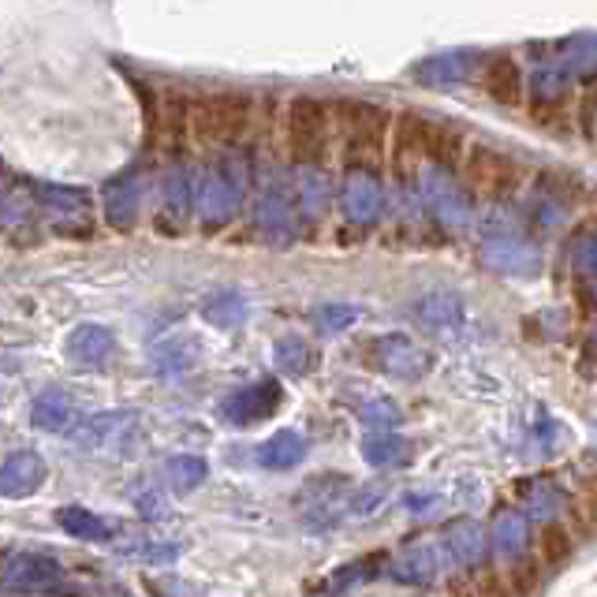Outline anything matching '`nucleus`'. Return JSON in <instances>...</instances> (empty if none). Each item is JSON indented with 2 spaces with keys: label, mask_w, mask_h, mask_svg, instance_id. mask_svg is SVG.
<instances>
[{
  "label": "nucleus",
  "mask_w": 597,
  "mask_h": 597,
  "mask_svg": "<svg viewBox=\"0 0 597 597\" xmlns=\"http://www.w3.org/2000/svg\"><path fill=\"white\" fill-rule=\"evenodd\" d=\"M459 317H464V307H459L456 296H426L418 302V325L423 329H452V325H459Z\"/></svg>",
  "instance_id": "473e14b6"
},
{
  "label": "nucleus",
  "mask_w": 597,
  "mask_h": 597,
  "mask_svg": "<svg viewBox=\"0 0 597 597\" xmlns=\"http://www.w3.org/2000/svg\"><path fill=\"white\" fill-rule=\"evenodd\" d=\"M34 426L49 433H75L82 423L79 407L64 397V392H46V397L34 400Z\"/></svg>",
  "instance_id": "6ab92c4d"
},
{
  "label": "nucleus",
  "mask_w": 597,
  "mask_h": 597,
  "mask_svg": "<svg viewBox=\"0 0 597 597\" xmlns=\"http://www.w3.org/2000/svg\"><path fill=\"white\" fill-rule=\"evenodd\" d=\"M239 198H243V191L229 172H206L195 191V209H198L202 224H206V229L229 224L235 217V209H239Z\"/></svg>",
  "instance_id": "1a4fd4ad"
},
{
  "label": "nucleus",
  "mask_w": 597,
  "mask_h": 597,
  "mask_svg": "<svg viewBox=\"0 0 597 597\" xmlns=\"http://www.w3.org/2000/svg\"><path fill=\"white\" fill-rule=\"evenodd\" d=\"M459 183L475 191V195L501 202L523 183V168L511 161L508 154H501V150L467 146V157H464V165H459Z\"/></svg>",
  "instance_id": "20e7f679"
},
{
  "label": "nucleus",
  "mask_w": 597,
  "mask_h": 597,
  "mask_svg": "<svg viewBox=\"0 0 597 597\" xmlns=\"http://www.w3.org/2000/svg\"><path fill=\"white\" fill-rule=\"evenodd\" d=\"M490 545H493V557H501V560L523 557V549H527V516H519V511H501L497 523H493Z\"/></svg>",
  "instance_id": "393cba45"
},
{
  "label": "nucleus",
  "mask_w": 597,
  "mask_h": 597,
  "mask_svg": "<svg viewBox=\"0 0 597 597\" xmlns=\"http://www.w3.org/2000/svg\"><path fill=\"white\" fill-rule=\"evenodd\" d=\"M302 456H307V441L296 430H276L265 444H258V464L269 470L299 467Z\"/></svg>",
  "instance_id": "5701e85b"
},
{
  "label": "nucleus",
  "mask_w": 597,
  "mask_h": 597,
  "mask_svg": "<svg viewBox=\"0 0 597 597\" xmlns=\"http://www.w3.org/2000/svg\"><path fill=\"white\" fill-rule=\"evenodd\" d=\"M423 195H426L430 209L437 217H441L444 224H464L470 217L467 187L456 180V176L444 172V168H437L433 176H426V180H423Z\"/></svg>",
  "instance_id": "2eb2a0df"
},
{
  "label": "nucleus",
  "mask_w": 597,
  "mask_h": 597,
  "mask_svg": "<svg viewBox=\"0 0 597 597\" xmlns=\"http://www.w3.org/2000/svg\"><path fill=\"white\" fill-rule=\"evenodd\" d=\"M206 475H209V467H206V459H198V456H172L165 464V482L172 485L176 493L198 490V485L206 482Z\"/></svg>",
  "instance_id": "f704fd0d"
},
{
  "label": "nucleus",
  "mask_w": 597,
  "mask_h": 597,
  "mask_svg": "<svg viewBox=\"0 0 597 597\" xmlns=\"http://www.w3.org/2000/svg\"><path fill=\"white\" fill-rule=\"evenodd\" d=\"M299 198H302V209L310 213H322L325 202H329V183H325L322 172H307L299 180Z\"/></svg>",
  "instance_id": "37998d69"
},
{
  "label": "nucleus",
  "mask_w": 597,
  "mask_h": 597,
  "mask_svg": "<svg viewBox=\"0 0 597 597\" xmlns=\"http://www.w3.org/2000/svg\"><path fill=\"white\" fill-rule=\"evenodd\" d=\"M273 359H276V369H281V374H288V377H307L310 369L317 366L314 348H310V343L302 340V336H296V333L276 340Z\"/></svg>",
  "instance_id": "c85d7f7f"
},
{
  "label": "nucleus",
  "mask_w": 597,
  "mask_h": 597,
  "mask_svg": "<svg viewBox=\"0 0 597 597\" xmlns=\"http://www.w3.org/2000/svg\"><path fill=\"white\" fill-rule=\"evenodd\" d=\"M560 53V72H575L583 75V79H590L597 72V34H579V38L564 41V46H557Z\"/></svg>",
  "instance_id": "7c9ffc66"
},
{
  "label": "nucleus",
  "mask_w": 597,
  "mask_h": 597,
  "mask_svg": "<svg viewBox=\"0 0 597 597\" xmlns=\"http://www.w3.org/2000/svg\"><path fill=\"white\" fill-rule=\"evenodd\" d=\"M444 549H449L452 560H459V564L475 568L485 560V534L482 527L475 523V519H456V523H449V531H444Z\"/></svg>",
  "instance_id": "4be33fe9"
},
{
  "label": "nucleus",
  "mask_w": 597,
  "mask_h": 597,
  "mask_svg": "<svg viewBox=\"0 0 597 597\" xmlns=\"http://www.w3.org/2000/svg\"><path fill=\"white\" fill-rule=\"evenodd\" d=\"M575 265L586 273V284H590V291L597 288V235H590V239H583L575 247Z\"/></svg>",
  "instance_id": "49530a36"
},
{
  "label": "nucleus",
  "mask_w": 597,
  "mask_h": 597,
  "mask_svg": "<svg viewBox=\"0 0 597 597\" xmlns=\"http://www.w3.org/2000/svg\"><path fill=\"white\" fill-rule=\"evenodd\" d=\"M449 597H475V590H470L467 579H452V583H449Z\"/></svg>",
  "instance_id": "3c124183"
},
{
  "label": "nucleus",
  "mask_w": 597,
  "mask_h": 597,
  "mask_svg": "<svg viewBox=\"0 0 597 597\" xmlns=\"http://www.w3.org/2000/svg\"><path fill=\"white\" fill-rule=\"evenodd\" d=\"M34 198H41L46 202L53 213H67V217H75V213H82L87 209V195L82 191H75V187H53V183H34Z\"/></svg>",
  "instance_id": "4c0bfd02"
},
{
  "label": "nucleus",
  "mask_w": 597,
  "mask_h": 597,
  "mask_svg": "<svg viewBox=\"0 0 597 597\" xmlns=\"http://www.w3.org/2000/svg\"><path fill=\"white\" fill-rule=\"evenodd\" d=\"M478 75H482V87L490 101H497L504 108H519L527 98V79H523V67L511 53H493L485 56L482 67H478Z\"/></svg>",
  "instance_id": "9d476101"
},
{
  "label": "nucleus",
  "mask_w": 597,
  "mask_h": 597,
  "mask_svg": "<svg viewBox=\"0 0 597 597\" xmlns=\"http://www.w3.org/2000/svg\"><path fill=\"white\" fill-rule=\"evenodd\" d=\"M348 493H351V482L343 475H317L307 482L302 490V501H307V516L314 523H333L336 508L348 504Z\"/></svg>",
  "instance_id": "f3484780"
},
{
  "label": "nucleus",
  "mask_w": 597,
  "mask_h": 597,
  "mask_svg": "<svg viewBox=\"0 0 597 597\" xmlns=\"http://www.w3.org/2000/svg\"><path fill=\"white\" fill-rule=\"evenodd\" d=\"M284 403V389L276 381H255L247 389L232 392L229 400L221 403V415L224 423L232 426H255V423H265L269 415H276V407Z\"/></svg>",
  "instance_id": "6e6552de"
},
{
  "label": "nucleus",
  "mask_w": 597,
  "mask_h": 597,
  "mask_svg": "<svg viewBox=\"0 0 597 597\" xmlns=\"http://www.w3.org/2000/svg\"><path fill=\"white\" fill-rule=\"evenodd\" d=\"M504 579H508V586L516 597H534L537 590H542V560L531 557V553H523V557L508 560Z\"/></svg>",
  "instance_id": "c9c22d12"
},
{
  "label": "nucleus",
  "mask_w": 597,
  "mask_h": 597,
  "mask_svg": "<svg viewBox=\"0 0 597 597\" xmlns=\"http://www.w3.org/2000/svg\"><path fill=\"white\" fill-rule=\"evenodd\" d=\"M87 452H108V456H128L139 444V415L134 411H101L82 415L79 430L72 433Z\"/></svg>",
  "instance_id": "39448f33"
},
{
  "label": "nucleus",
  "mask_w": 597,
  "mask_h": 597,
  "mask_svg": "<svg viewBox=\"0 0 597 597\" xmlns=\"http://www.w3.org/2000/svg\"><path fill=\"white\" fill-rule=\"evenodd\" d=\"M482 262L497 269V273L534 276L537 265H542V255H537V247H531L527 239H519V235H485Z\"/></svg>",
  "instance_id": "9b49d317"
},
{
  "label": "nucleus",
  "mask_w": 597,
  "mask_h": 597,
  "mask_svg": "<svg viewBox=\"0 0 597 597\" xmlns=\"http://www.w3.org/2000/svg\"><path fill=\"white\" fill-rule=\"evenodd\" d=\"M519 490H523L527 519H542V527L553 523V516H557L564 493H560L557 485H545V482H527V485H519Z\"/></svg>",
  "instance_id": "72a5a7b5"
},
{
  "label": "nucleus",
  "mask_w": 597,
  "mask_h": 597,
  "mask_svg": "<svg viewBox=\"0 0 597 597\" xmlns=\"http://www.w3.org/2000/svg\"><path fill=\"white\" fill-rule=\"evenodd\" d=\"M329 116H333V128L340 131L343 168H348V172L377 176V168L389 161V131H392L389 108L374 105V101L351 98V101H336Z\"/></svg>",
  "instance_id": "f257e3e1"
},
{
  "label": "nucleus",
  "mask_w": 597,
  "mask_h": 597,
  "mask_svg": "<svg viewBox=\"0 0 597 597\" xmlns=\"http://www.w3.org/2000/svg\"><path fill=\"white\" fill-rule=\"evenodd\" d=\"M381 206H385V191H381V180L369 172H348L340 187V209L351 224H374L381 217Z\"/></svg>",
  "instance_id": "4468645a"
},
{
  "label": "nucleus",
  "mask_w": 597,
  "mask_h": 597,
  "mask_svg": "<svg viewBox=\"0 0 597 597\" xmlns=\"http://www.w3.org/2000/svg\"><path fill=\"white\" fill-rule=\"evenodd\" d=\"M430 124L423 113L407 108V113L392 116V131H389V168L397 180H415L418 165L426 161V150H430Z\"/></svg>",
  "instance_id": "423d86ee"
},
{
  "label": "nucleus",
  "mask_w": 597,
  "mask_h": 597,
  "mask_svg": "<svg viewBox=\"0 0 597 597\" xmlns=\"http://www.w3.org/2000/svg\"><path fill=\"white\" fill-rule=\"evenodd\" d=\"M355 322H359V310L348 307V302H325V307L314 310V325H317V333H325V336L348 333Z\"/></svg>",
  "instance_id": "58836bf2"
},
{
  "label": "nucleus",
  "mask_w": 597,
  "mask_h": 597,
  "mask_svg": "<svg viewBox=\"0 0 597 597\" xmlns=\"http://www.w3.org/2000/svg\"><path fill=\"white\" fill-rule=\"evenodd\" d=\"M56 523H61L64 534L79 537V542H108V537H113V523L94 516L90 508H79V504L56 511Z\"/></svg>",
  "instance_id": "a878e982"
},
{
  "label": "nucleus",
  "mask_w": 597,
  "mask_h": 597,
  "mask_svg": "<svg viewBox=\"0 0 597 597\" xmlns=\"http://www.w3.org/2000/svg\"><path fill=\"white\" fill-rule=\"evenodd\" d=\"M161 198H165V213L168 217H187L195 209V180H191L187 168H172L161 180Z\"/></svg>",
  "instance_id": "2f4dec72"
},
{
  "label": "nucleus",
  "mask_w": 597,
  "mask_h": 597,
  "mask_svg": "<svg viewBox=\"0 0 597 597\" xmlns=\"http://www.w3.org/2000/svg\"><path fill=\"white\" fill-rule=\"evenodd\" d=\"M333 139V116L329 105L317 98H291L284 108V146H288L291 161L299 165H322L329 154Z\"/></svg>",
  "instance_id": "7ed1b4c3"
},
{
  "label": "nucleus",
  "mask_w": 597,
  "mask_h": 597,
  "mask_svg": "<svg viewBox=\"0 0 597 597\" xmlns=\"http://www.w3.org/2000/svg\"><path fill=\"white\" fill-rule=\"evenodd\" d=\"M359 418L369 426L374 433H392V426L400 423V403H392V400H369V403H363V411H359Z\"/></svg>",
  "instance_id": "a19ab883"
},
{
  "label": "nucleus",
  "mask_w": 597,
  "mask_h": 597,
  "mask_svg": "<svg viewBox=\"0 0 597 597\" xmlns=\"http://www.w3.org/2000/svg\"><path fill=\"white\" fill-rule=\"evenodd\" d=\"M475 67H482L475 61V53H441V56H426L423 64L415 67V79L426 82V87H456L475 75Z\"/></svg>",
  "instance_id": "a211bd4d"
},
{
  "label": "nucleus",
  "mask_w": 597,
  "mask_h": 597,
  "mask_svg": "<svg viewBox=\"0 0 597 597\" xmlns=\"http://www.w3.org/2000/svg\"><path fill=\"white\" fill-rule=\"evenodd\" d=\"M46 459L38 452H12V456L0 459V497H34L46 485Z\"/></svg>",
  "instance_id": "ddd939ff"
},
{
  "label": "nucleus",
  "mask_w": 597,
  "mask_h": 597,
  "mask_svg": "<svg viewBox=\"0 0 597 597\" xmlns=\"http://www.w3.org/2000/svg\"><path fill=\"white\" fill-rule=\"evenodd\" d=\"M255 101L239 90H217L191 105V131L202 146H235L247 134Z\"/></svg>",
  "instance_id": "f03ea898"
},
{
  "label": "nucleus",
  "mask_w": 597,
  "mask_h": 597,
  "mask_svg": "<svg viewBox=\"0 0 597 597\" xmlns=\"http://www.w3.org/2000/svg\"><path fill=\"white\" fill-rule=\"evenodd\" d=\"M258 229L265 235H276V232H288L291 229V209H288V198L284 195H265L258 202Z\"/></svg>",
  "instance_id": "ea45409f"
},
{
  "label": "nucleus",
  "mask_w": 597,
  "mask_h": 597,
  "mask_svg": "<svg viewBox=\"0 0 597 597\" xmlns=\"http://www.w3.org/2000/svg\"><path fill=\"white\" fill-rule=\"evenodd\" d=\"M369 351H374L369 363L392 377H423L433 363V359L426 355L423 348H415L407 336H381V340L369 343Z\"/></svg>",
  "instance_id": "f8f14e48"
},
{
  "label": "nucleus",
  "mask_w": 597,
  "mask_h": 597,
  "mask_svg": "<svg viewBox=\"0 0 597 597\" xmlns=\"http://www.w3.org/2000/svg\"><path fill=\"white\" fill-rule=\"evenodd\" d=\"M444 557H449V549H444V545H437V542L411 545V549L397 560L392 575L403 579V583H426V579H433L437 571L444 568Z\"/></svg>",
  "instance_id": "aec40b11"
},
{
  "label": "nucleus",
  "mask_w": 597,
  "mask_h": 597,
  "mask_svg": "<svg viewBox=\"0 0 597 597\" xmlns=\"http://www.w3.org/2000/svg\"><path fill=\"white\" fill-rule=\"evenodd\" d=\"M139 511H142V519H165L168 516V504H165V497H157V493H142Z\"/></svg>",
  "instance_id": "8fccbe9b"
},
{
  "label": "nucleus",
  "mask_w": 597,
  "mask_h": 597,
  "mask_svg": "<svg viewBox=\"0 0 597 597\" xmlns=\"http://www.w3.org/2000/svg\"><path fill=\"white\" fill-rule=\"evenodd\" d=\"M470 590H475V597H516L508 586V579H504V571L497 568H482L475 575V583H470Z\"/></svg>",
  "instance_id": "c03bdc74"
},
{
  "label": "nucleus",
  "mask_w": 597,
  "mask_h": 597,
  "mask_svg": "<svg viewBox=\"0 0 597 597\" xmlns=\"http://www.w3.org/2000/svg\"><path fill=\"white\" fill-rule=\"evenodd\" d=\"M64 583V571L46 553H12L4 560V586L15 594H46Z\"/></svg>",
  "instance_id": "0eeeda50"
},
{
  "label": "nucleus",
  "mask_w": 597,
  "mask_h": 597,
  "mask_svg": "<svg viewBox=\"0 0 597 597\" xmlns=\"http://www.w3.org/2000/svg\"><path fill=\"white\" fill-rule=\"evenodd\" d=\"M385 493H389L385 485H369V490H363L355 501H351V511H355V516H369V511H374L377 504L385 501Z\"/></svg>",
  "instance_id": "09e8293b"
},
{
  "label": "nucleus",
  "mask_w": 597,
  "mask_h": 597,
  "mask_svg": "<svg viewBox=\"0 0 597 597\" xmlns=\"http://www.w3.org/2000/svg\"><path fill=\"white\" fill-rule=\"evenodd\" d=\"M583 493H597V470L594 475H583Z\"/></svg>",
  "instance_id": "603ef678"
},
{
  "label": "nucleus",
  "mask_w": 597,
  "mask_h": 597,
  "mask_svg": "<svg viewBox=\"0 0 597 597\" xmlns=\"http://www.w3.org/2000/svg\"><path fill=\"white\" fill-rule=\"evenodd\" d=\"M381 560H385V557H363V560H355V564H348V568L336 571V575L329 579V586H333L336 594H343L348 586L366 583V579H374L377 571H381Z\"/></svg>",
  "instance_id": "79ce46f5"
},
{
  "label": "nucleus",
  "mask_w": 597,
  "mask_h": 597,
  "mask_svg": "<svg viewBox=\"0 0 597 597\" xmlns=\"http://www.w3.org/2000/svg\"><path fill=\"white\" fill-rule=\"evenodd\" d=\"M579 128H583L586 139L597 134V79L583 90V101H579Z\"/></svg>",
  "instance_id": "a18cd8bd"
},
{
  "label": "nucleus",
  "mask_w": 597,
  "mask_h": 597,
  "mask_svg": "<svg viewBox=\"0 0 597 597\" xmlns=\"http://www.w3.org/2000/svg\"><path fill=\"white\" fill-rule=\"evenodd\" d=\"M568 531L571 537H597V493H579L575 501H568Z\"/></svg>",
  "instance_id": "e433bc0d"
},
{
  "label": "nucleus",
  "mask_w": 597,
  "mask_h": 597,
  "mask_svg": "<svg viewBox=\"0 0 597 597\" xmlns=\"http://www.w3.org/2000/svg\"><path fill=\"white\" fill-rule=\"evenodd\" d=\"M128 557H142L146 564H172L176 557H180V549L176 545H142V549H124Z\"/></svg>",
  "instance_id": "de8ad7c7"
},
{
  "label": "nucleus",
  "mask_w": 597,
  "mask_h": 597,
  "mask_svg": "<svg viewBox=\"0 0 597 597\" xmlns=\"http://www.w3.org/2000/svg\"><path fill=\"white\" fill-rule=\"evenodd\" d=\"M142 206V176L139 172H124L116 176V180L105 183V191H101V209H105V221L113 224V229L128 232L134 224V213H139Z\"/></svg>",
  "instance_id": "dca6fc26"
},
{
  "label": "nucleus",
  "mask_w": 597,
  "mask_h": 597,
  "mask_svg": "<svg viewBox=\"0 0 597 597\" xmlns=\"http://www.w3.org/2000/svg\"><path fill=\"white\" fill-rule=\"evenodd\" d=\"M363 459L369 467L385 470V467H400L411 459V441L400 433H369L363 441Z\"/></svg>",
  "instance_id": "bb28decb"
},
{
  "label": "nucleus",
  "mask_w": 597,
  "mask_h": 597,
  "mask_svg": "<svg viewBox=\"0 0 597 597\" xmlns=\"http://www.w3.org/2000/svg\"><path fill=\"white\" fill-rule=\"evenodd\" d=\"M575 553V537H571L568 523H545L537 534V560L545 568H564Z\"/></svg>",
  "instance_id": "c756f323"
},
{
  "label": "nucleus",
  "mask_w": 597,
  "mask_h": 597,
  "mask_svg": "<svg viewBox=\"0 0 597 597\" xmlns=\"http://www.w3.org/2000/svg\"><path fill=\"white\" fill-rule=\"evenodd\" d=\"M202 317H206L213 329H239L247 322V299L239 291H217L202 302Z\"/></svg>",
  "instance_id": "cd10ccee"
},
{
  "label": "nucleus",
  "mask_w": 597,
  "mask_h": 597,
  "mask_svg": "<svg viewBox=\"0 0 597 597\" xmlns=\"http://www.w3.org/2000/svg\"><path fill=\"white\" fill-rule=\"evenodd\" d=\"M426 157L437 161V168H444V172H452V168L464 165L467 157V134L459 128H452V124H430V150H426Z\"/></svg>",
  "instance_id": "b1692460"
},
{
  "label": "nucleus",
  "mask_w": 597,
  "mask_h": 597,
  "mask_svg": "<svg viewBox=\"0 0 597 597\" xmlns=\"http://www.w3.org/2000/svg\"><path fill=\"white\" fill-rule=\"evenodd\" d=\"M64 351H67V359H75V363L98 366L113 355V333H108L105 325H79V329L67 336Z\"/></svg>",
  "instance_id": "412c9836"
}]
</instances>
